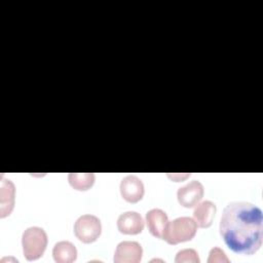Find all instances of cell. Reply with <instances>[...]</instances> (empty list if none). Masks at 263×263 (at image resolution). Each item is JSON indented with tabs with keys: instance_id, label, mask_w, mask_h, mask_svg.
Segmentation results:
<instances>
[{
	"instance_id": "cell-15",
	"label": "cell",
	"mask_w": 263,
	"mask_h": 263,
	"mask_svg": "<svg viewBox=\"0 0 263 263\" xmlns=\"http://www.w3.org/2000/svg\"><path fill=\"white\" fill-rule=\"evenodd\" d=\"M208 262H229V259L226 257L225 253L219 249V248H214L210 252V257L208 259Z\"/></svg>"
},
{
	"instance_id": "cell-14",
	"label": "cell",
	"mask_w": 263,
	"mask_h": 263,
	"mask_svg": "<svg viewBox=\"0 0 263 263\" xmlns=\"http://www.w3.org/2000/svg\"><path fill=\"white\" fill-rule=\"evenodd\" d=\"M176 263H198L199 257L197 252L194 249H184L177 253L175 258Z\"/></svg>"
},
{
	"instance_id": "cell-13",
	"label": "cell",
	"mask_w": 263,
	"mask_h": 263,
	"mask_svg": "<svg viewBox=\"0 0 263 263\" xmlns=\"http://www.w3.org/2000/svg\"><path fill=\"white\" fill-rule=\"evenodd\" d=\"M7 200L6 206L3 211H1V217L9 215L13 209L14 203V185L10 180H2L1 182V203Z\"/></svg>"
},
{
	"instance_id": "cell-11",
	"label": "cell",
	"mask_w": 263,
	"mask_h": 263,
	"mask_svg": "<svg viewBox=\"0 0 263 263\" xmlns=\"http://www.w3.org/2000/svg\"><path fill=\"white\" fill-rule=\"evenodd\" d=\"M52 256L57 263H71L77 258V250L72 242L62 240L54 245Z\"/></svg>"
},
{
	"instance_id": "cell-10",
	"label": "cell",
	"mask_w": 263,
	"mask_h": 263,
	"mask_svg": "<svg viewBox=\"0 0 263 263\" xmlns=\"http://www.w3.org/2000/svg\"><path fill=\"white\" fill-rule=\"evenodd\" d=\"M217 212L216 204L210 200H204L195 205L193 212V220L197 227L208 228L212 225Z\"/></svg>"
},
{
	"instance_id": "cell-5",
	"label": "cell",
	"mask_w": 263,
	"mask_h": 263,
	"mask_svg": "<svg viewBox=\"0 0 263 263\" xmlns=\"http://www.w3.org/2000/svg\"><path fill=\"white\" fill-rule=\"evenodd\" d=\"M203 186L197 181L193 180L183 187H180L177 191V198L179 203L187 209L195 206L203 197Z\"/></svg>"
},
{
	"instance_id": "cell-7",
	"label": "cell",
	"mask_w": 263,
	"mask_h": 263,
	"mask_svg": "<svg viewBox=\"0 0 263 263\" xmlns=\"http://www.w3.org/2000/svg\"><path fill=\"white\" fill-rule=\"evenodd\" d=\"M119 188L122 198L127 202L132 203L140 201L145 193V188L142 180L134 175H128L124 177L120 182Z\"/></svg>"
},
{
	"instance_id": "cell-6",
	"label": "cell",
	"mask_w": 263,
	"mask_h": 263,
	"mask_svg": "<svg viewBox=\"0 0 263 263\" xmlns=\"http://www.w3.org/2000/svg\"><path fill=\"white\" fill-rule=\"evenodd\" d=\"M142 255L143 249L139 242L125 240L117 245L113 260L115 263H139Z\"/></svg>"
},
{
	"instance_id": "cell-1",
	"label": "cell",
	"mask_w": 263,
	"mask_h": 263,
	"mask_svg": "<svg viewBox=\"0 0 263 263\" xmlns=\"http://www.w3.org/2000/svg\"><path fill=\"white\" fill-rule=\"evenodd\" d=\"M220 234L234 253L255 254L261 248L263 238L261 209L247 201L229 202L221 216Z\"/></svg>"
},
{
	"instance_id": "cell-2",
	"label": "cell",
	"mask_w": 263,
	"mask_h": 263,
	"mask_svg": "<svg viewBox=\"0 0 263 263\" xmlns=\"http://www.w3.org/2000/svg\"><path fill=\"white\" fill-rule=\"evenodd\" d=\"M22 247L28 261L39 259L47 247V234L44 229L37 226L27 228L22 235Z\"/></svg>"
},
{
	"instance_id": "cell-9",
	"label": "cell",
	"mask_w": 263,
	"mask_h": 263,
	"mask_svg": "<svg viewBox=\"0 0 263 263\" xmlns=\"http://www.w3.org/2000/svg\"><path fill=\"white\" fill-rule=\"evenodd\" d=\"M168 222L167 215L160 209H152L146 214V223L148 229L150 233L157 238L163 239Z\"/></svg>"
},
{
	"instance_id": "cell-8",
	"label": "cell",
	"mask_w": 263,
	"mask_h": 263,
	"mask_svg": "<svg viewBox=\"0 0 263 263\" xmlns=\"http://www.w3.org/2000/svg\"><path fill=\"white\" fill-rule=\"evenodd\" d=\"M117 228L119 232L123 234L136 235L143 231L144 220L139 213L128 211L119 215L117 219Z\"/></svg>"
},
{
	"instance_id": "cell-4",
	"label": "cell",
	"mask_w": 263,
	"mask_h": 263,
	"mask_svg": "<svg viewBox=\"0 0 263 263\" xmlns=\"http://www.w3.org/2000/svg\"><path fill=\"white\" fill-rule=\"evenodd\" d=\"M102 232L100 219L95 215L85 214L80 216L74 224L75 236L84 243L96 241Z\"/></svg>"
},
{
	"instance_id": "cell-3",
	"label": "cell",
	"mask_w": 263,
	"mask_h": 263,
	"mask_svg": "<svg viewBox=\"0 0 263 263\" xmlns=\"http://www.w3.org/2000/svg\"><path fill=\"white\" fill-rule=\"evenodd\" d=\"M197 230L195 221L190 217H179L168 222L163 239L170 245L191 240Z\"/></svg>"
},
{
	"instance_id": "cell-12",
	"label": "cell",
	"mask_w": 263,
	"mask_h": 263,
	"mask_svg": "<svg viewBox=\"0 0 263 263\" xmlns=\"http://www.w3.org/2000/svg\"><path fill=\"white\" fill-rule=\"evenodd\" d=\"M70 185L79 191L88 190L95 183V175L92 173H71L68 176Z\"/></svg>"
}]
</instances>
